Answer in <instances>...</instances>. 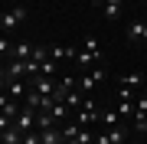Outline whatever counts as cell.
Segmentation results:
<instances>
[{
    "label": "cell",
    "mask_w": 147,
    "mask_h": 144,
    "mask_svg": "<svg viewBox=\"0 0 147 144\" xmlns=\"http://www.w3.org/2000/svg\"><path fill=\"white\" fill-rule=\"evenodd\" d=\"M98 121L111 131V128H118V124H121V115H118V112H101V118H98Z\"/></svg>",
    "instance_id": "obj_16"
},
{
    "label": "cell",
    "mask_w": 147,
    "mask_h": 144,
    "mask_svg": "<svg viewBox=\"0 0 147 144\" xmlns=\"http://www.w3.org/2000/svg\"><path fill=\"white\" fill-rule=\"evenodd\" d=\"M82 49H88V53H101V49H98V39H95V36H85V39H82Z\"/></svg>",
    "instance_id": "obj_25"
},
{
    "label": "cell",
    "mask_w": 147,
    "mask_h": 144,
    "mask_svg": "<svg viewBox=\"0 0 147 144\" xmlns=\"http://www.w3.org/2000/svg\"><path fill=\"white\" fill-rule=\"evenodd\" d=\"M82 101H85V92H79V89H72V92L65 95V105H69V112H75V108H79Z\"/></svg>",
    "instance_id": "obj_14"
},
{
    "label": "cell",
    "mask_w": 147,
    "mask_h": 144,
    "mask_svg": "<svg viewBox=\"0 0 147 144\" xmlns=\"http://www.w3.org/2000/svg\"><path fill=\"white\" fill-rule=\"evenodd\" d=\"M144 43H147V20H144Z\"/></svg>",
    "instance_id": "obj_32"
},
{
    "label": "cell",
    "mask_w": 147,
    "mask_h": 144,
    "mask_svg": "<svg viewBox=\"0 0 147 144\" xmlns=\"http://www.w3.org/2000/svg\"><path fill=\"white\" fill-rule=\"evenodd\" d=\"M59 141H65V138H62V128H46V131H39V144H59Z\"/></svg>",
    "instance_id": "obj_11"
},
{
    "label": "cell",
    "mask_w": 147,
    "mask_h": 144,
    "mask_svg": "<svg viewBox=\"0 0 147 144\" xmlns=\"http://www.w3.org/2000/svg\"><path fill=\"white\" fill-rule=\"evenodd\" d=\"M79 131H82V124H79V121H69L65 128H62V138H65V141H72V138H75Z\"/></svg>",
    "instance_id": "obj_22"
},
{
    "label": "cell",
    "mask_w": 147,
    "mask_h": 144,
    "mask_svg": "<svg viewBox=\"0 0 147 144\" xmlns=\"http://www.w3.org/2000/svg\"><path fill=\"white\" fill-rule=\"evenodd\" d=\"M131 124H134V131H137V134H147V115H141V118H134Z\"/></svg>",
    "instance_id": "obj_26"
},
{
    "label": "cell",
    "mask_w": 147,
    "mask_h": 144,
    "mask_svg": "<svg viewBox=\"0 0 147 144\" xmlns=\"http://www.w3.org/2000/svg\"><path fill=\"white\" fill-rule=\"evenodd\" d=\"M124 141H127V128H121V124H118V128L108 131V144H124Z\"/></svg>",
    "instance_id": "obj_18"
},
{
    "label": "cell",
    "mask_w": 147,
    "mask_h": 144,
    "mask_svg": "<svg viewBox=\"0 0 147 144\" xmlns=\"http://www.w3.org/2000/svg\"><path fill=\"white\" fill-rule=\"evenodd\" d=\"M7 89V66H0V92Z\"/></svg>",
    "instance_id": "obj_30"
},
{
    "label": "cell",
    "mask_w": 147,
    "mask_h": 144,
    "mask_svg": "<svg viewBox=\"0 0 147 144\" xmlns=\"http://www.w3.org/2000/svg\"><path fill=\"white\" fill-rule=\"evenodd\" d=\"M0 56H13V43L3 36V33H0Z\"/></svg>",
    "instance_id": "obj_24"
},
{
    "label": "cell",
    "mask_w": 147,
    "mask_h": 144,
    "mask_svg": "<svg viewBox=\"0 0 147 144\" xmlns=\"http://www.w3.org/2000/svg\"><path fill=\"white\" fill-rule=\"evenodd\" d=\"M88 3H92V7H101V0H88Z\"/></svg>",
    "instance_id": "obj_31"
},
{
    "label": "cell",
    "mask_w": 147,
    "mask_h": 144,
    "mask_svg": "<svg viewBox=\"0 0 147 144\" xmlns=\"http://www.w3.org/2000/svg\"><path fill=\"white\" fill-rule=\"evenodd\" d=\"M36 128H39V131H46V128H56L53 115H49V112H36Z\"/></svg>",
    "instance_id": "obj_19"
},
{
    "label": "cell",
    "mask_w": 147,
    "mask_h": 144,
    "mask_svg": "<svg viewBox=\"0 0 147 144\" xmlns=\"http://www.w3.org/2000/svg\"><path fill=\"white\" fill-rule=\"evenodd\" d=\"M49 115H53V121H65V115H69V105L65 101H53V108H49Z\"/></svg>",
    "instance_id": "obj_13"
},
{
    "label": "cell",
    "mask_w": 147,
    "mask_h": 144,
    "mask_svg": "<svg viewBox=\"0 0 147 144\" xmlns=\"http://www.w3.org/2000/svg\"><path fill=\"white\" fill-rule=\"evenodd\" d=\"M75 53H79L75 46H59V43H53V46H49V59H56V62H65V59H75Z\"/></svg>",
    "instance_id": "obj_8"
},
{
    "label": "cell",
    "mask_w": 147,
    "mask_h": 144,
    "mask_svg": "<svg viewBox=\"0 0 147 144\" xmlns=\"http://www.w3.org/2000/svg\"><path fill=\"white\" fill-rule=\"evenodd\" d=\"M26 16H30L26 7H10V10H3V13H0V33H3V36H10V33L20 26L23 20H26Z\"/></svg>",
    "instance_id": "obj_1"
},
{
    "label": "cell",
    "mask_w": 147,
    "mask_h": 144,
    "mask_svg": "<svg viewBox=\"0 0 147 144\" xmlns=\"http://www.w3.org/2000/svg\"><path fill=\"white\" fill-rule=\"evenodd\" d=\"M7 105H10V92H7V89H3V92H0V112H3V108H7Z\"/></svg>",
    "instance_id": "obj_28"
},
{
    "label": "cell",
    "mask_w": 147,
    "mask_h": 144,
    "mask_svg": "<svg viewBox=\"0 0 147 144\" xmlns=\"http://www.w3.org/2000/svg\"><path fill=\"white\" fill-rule=\"evenodd\" d=\"M30 56H33V43H16L13 46V59H23V62H26Z\"/></svg>",
    "instance_id": "obj_17"
},
{
    "label": "cell",
    "mask_w": 147,
    "mask_h": 144,
    "mask_svg": "<svg viewBox=\"0 0 147 144\" xmlns=\"http://www.w3.org/2000/svg\"><path fill=\"white\" fill-rule=\"evenodd\" d=\"M23 144H39V134L36 131H26V134H23Z\"/></svg>",
    "instance_id": "obj_27"
},
{
    "label": "cell",
    "mask_w": 147,
    "mask_h": 144,
    "mask_svg": "<svg viewBox=\"0 0 147 144\" xmlns=\"http://www.w3.org/2000/svg\"><path fill=\"white\" fill-rule=\"evenodd\" d=\"M141 115H147V92H141V95L134 98V118H141ZM131 118V121H134Z\"/></svg>",
    "instance_id": "obj_20"
},
{
    "label": "cell",
    "mask_w": 147,
    "mask_h": 144,
    "mask_svg": "<svg viewBox=\"0 0 147 144\" xmlns=\"http://www.w3.org/2000/svg\"><path fill=\"white\" fill-rule=\"evenodd\" d=\"M101 59H105V56H101V53H88V49H79V53H75V59H72V62H79L82 69H92V66H98Z\"/></svg>",
    "instance_id": "obj_6"
},
{
    "label": "cell",
    "mask_w": 147,
    "mask_h": 144,
    "mask_svg": "<svg viewBox=\"0 0 147 144\" xmlns=\"http://www.w3.org/2000/svg\"><path fill=\"white\" fill-rule=\"evenodd\" d=\"M127 43H144V20L127 23Z\"/></svg>",
    "instance_id": "obj_9"
},
{
    "label": "cell",
    "mask_w": 147,
    "mask_h": 144,
    "mask_svg": "<svg viewBox=\"0 0 147 144\" xmlns=\"http://www.w3.org/2000/svg\"><path fill=\"white\" fill-rule=\"evenodd\" d=\"M92 141H95V134H92L88 128H82V131H79V134H75V138H72V141H69V144H92Z\"/></svg>",
    "instance_id": "obj_21"
},
{
    "label": "cell",
    "mask_w": 147,
    "mask_h": 144,
    "mask_svg": "<svg viewBox=\"0 0 147 144\" xmlns=\"http://www.w3.org/2000/svg\"><path fill=\"white\" fill-rule=\"evenodd\" d=\"M13 121H16V131H20V134L33 131V128H36V108H26V105H20V115H16Z\"/></svg>",
    "instance_id": "obj_4"
},
{
    "label": "cell",
    "mask_w": 147,
    "mask_h": 144,
    "mask_svg": "<svg viewBox=\"0 0 147 144\" xmlns=\"http://www.w3.org/2000/svg\"><path fill=\"white\" fill-rule=\"evenodd\" d=\"M7 92H10V98H23L30 92V82H20V79H7Z\"/></svg>",
    "instance_id": "obj_10"
},
{
    "label": "cell",
    "mask_w": 147,
    "mask_h": 144,
    "mask_svg": "<svg viewBox=\"0 0 147 144\" xmlns=\"http://www.w3.org/2000/svg\"><path fill=\"white\" fill-rule=\"evenodd\" d=\"M0 144H23V134L16 131V124H10V128L0 134Z\"/></svg>",
    "instance_id": "obj_12"
},
{
    "label": "cell",
    "mask_w": 147,
    "mask_h": 144,
    "mask_svg": "<svg viewBox=\"0 0 147 144\" xmlns=\"http://www.w3.org/2000/svg\"><path fill=\"white\" fill-rule=\"evenodd\" d=\"M124 3H131V0H124Z\"/></svg>",
    "instance_id": "obj_34"
},
{
    "label": "cell",
    "mask_w": 147,
    "mask_h": 144,
    "mask_svg": "<svg viewBox=\"0 0 147 144\" xmlns=\"http://www.w3.org/2000/svg\"><path fill=\"white\" fill-rule=\"evenodd\" d=\"M59 144H69V141H59Z\"/></svg>",
    "instance_id": "obj_33"
},
{
    "label": "cell",
    "mask_w": 147,
    "mask_h": 144,
    "mask_svg": "<svg viewBox=\"0 0 147 144\" xmlns=\"http://www.w3.org/2000/svg\"><path fill=\"white\" fill-rule=\"evenodd\" d=\"M72 115H75L72 121H79L82 128H88V124H98V118H101V112H98V105H95V98H88V95H85V101H82L79 108H75Z\"/></svg>",
    "instance_id": "obj_2"
},
{
    "label": "cell",
    "mask_w": 147,
    "mask_h": 144,
    "mask_svg": "<svg viewBox=\"0 0 147 144\" xmlns=\"http://www.w3.org/2000/svg\"><path fill=\"white\" fill-rule=\"evenodd\" d=\"M121 3H124V0H101V13H105V16H118L121 13Z\"/></svg>",
    "instance_id": "obj_15"
},
{
    "label": "cell",
    "mask_w": 147,
    "mask_h": 144,
    "mask_svg": "<svg viewBox=\"0 0 147 144\" xmlns=\"http://www.w3.org/2000/svg\"><path fill=\"white\" fill-rule=\"evenodd\" d=\"M147 85V79H144V72H127V75H121L118 79V89H144Z\"/></svg>",
    "instance_id": "obj_5"
},
{
    "label": "cell",
    "mask_w": 147,
    "mask_h": 144,
    "mask_svg": "<svg viewBox=\"0 0 147 144\" xmlns=\"http://www.w3.org/2000/svg\"><path fill=\"white\" fill-rule=\"evenodd\" d=\"M101 79H105V72H101V69H95V72H85L82 79H79V92H85V95H88V92H92L95 85H98Z\"/></svg>",
    "instance_id": "obj_7"
},
{
    "label": "cell",
    "mask_w": 147,
    "mask_h": 144,
    "mask_svg": "<svg viewBox=\"0 0 147 144\" xmlns=\"http://www.w3.org/2000/svg\"><path fill=\"white\" fill-rule=\"evenodd\" d=\"M39 75H56V59H42L39 62Z\"/></svg>",
    "instance_id": "obj_23"
},
{
    "label": "cell",
    "mask_w": 147,
    "mask_h": 144,
    "mask_svg": "<svg viewBox=\"0 0 147 144\" xmlns=\"http://www.w3.org/2000/svg\"><path fill=\"white\" fill-rule=\"evenodd\" d=\"M30 89H36L39 95H49V98H53L56 89H59V82L53 79V75H30Z\"/></svg>",
    "instance_id": "obj_3"
},
{
    "label": "cell",
    "mask_w": 147,
    "mask_h": 144,
    "mask_svg": "<svg viewBox=\"0 0 147 144\" xmlns=\"http://www.w3.org/2000/svg\"><path fill=\"white\" fill-rule=\"evenodd\" d=\"M7 128H10V118H7V115H3V112H0V134H3V131H7Z\"/></svg>",
    "instance_id": "obj_29"
}]
</instances>
